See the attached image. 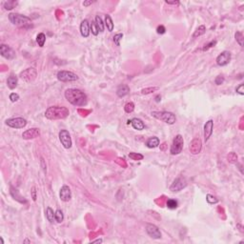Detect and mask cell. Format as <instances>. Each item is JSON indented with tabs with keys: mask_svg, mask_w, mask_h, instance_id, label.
Segmentation results:
<instances>
[{
	"mask_svg": "<svg viewBox=\"0 0 244 244\" xmlns=\"http://www.w3.org/2000/svg\"><path fill=\"white\" fill-rule=\"evenodd\" d=\"M224 81H225V79H224L223 76L217 75L216 77V79H215V83H216V85H221V84L224 83Z\"/></svg>",
	"mask_w": 244,
	"mask_h": 244,
	"instance_id": "f35d334b",
	"label": "cell"
},
{
	"mask_svg": "<svg viewBox=\"0 0 244 244\" xmlns=\"http://www.w3.org/2000/svg\"><path fill=\"white\" fill-rule=\"evenodd\" d=\"M91 33L90 29V22L87 19H84L80 24V33L83 37H88Z\"/></svg>",
	"mask_w": 244,
	"mask_h": 244,
	"instance_id": "ac0fdd59",
	"label": "cell"
},
{
	"mask_svg": "<svg viewBox=\"0 0 244 244\" xmlns=\"http://www.w3.org/2000/svg\"><path fill=\"white\" fill-rule=\"evenodd\" d=\"M122 37H123V33H117V35H114L113 39L114 44L117 46H120V40L122 39Z\"/></svg>",
	"mask_w": 244,
	"mask_h": 244,
	"instance_id": "8d00e7d4",
	"label": "cell"
},
{
	"mask_svg": "<svg viewBox=\"0 0 244 244\" xmlns=\"http://www.w3.org/2000/svg\"><path fill=\"white\" fill-rule=\"evenodd\" d=\"M187 185V182H186V179L184 178L183 177H179L177 178H175L174 182L172 183V185L170 186V191L172 192H179L181 191L182 189L186 187Z\"/></svg>",
	"mask_w": 244,
	"mask_h": 244,
	"instance_id": "30bf717a",
	"label": "cell"
},
{
	"mask_svg": "<svg viewBox=\"0 0 244 244\" xmlns=\"http://www.w3.org/2000/svg\"><path fill=\"white\" fill-rule=\"evenodd\" d=\"M235 40H237V42L239 44V46L243 47V40H244V38H243L242 33L241 32H237V33H235Z\"/></svg>",
	"mask_w": 244,
	"mask_h": 244,
	"instance_id": "d6a6232c",
	"label": "cell"
},
{
	"mask_svg": "<svg viewBox=\"0 0 244 244\" xmlns=\"http://www.w3.org/2000/svg\"><path fill=\"white\" fill-rule=\"evenodd\" d=\"M9 17L10 22L14 25V26H17L20 28H30L32 27V20L31 18H29L28 16L20 14H10L8 15Z\"/></svg>",
	"mask_w": 244,
	"mask_h": 244,
	"instance_id": "3957f363",
	"label": "cell"
},
{
	"mask_svg": "<svg viewBox=\"0 0 244 244\" xmlns=\"http://www.w3.org/2000/svg\"><path fill=\"white\" fill-rule=\"evenodd\" d=\"M65 98L74 106L83 107L88 103V97L83 91L79 89H67L65 91Z\"/></svg>",
	"mask_w": 244,
	"mask_h": 244,
	"instance_id": "6da1fadb",
	"label": "cell"
},
{
	"mask_svg": "<svg viewBox=\"0 0 244 244\" xmlns=\"http://www.w3.org/2000/svg\"><path fill=\"white\" fill-rule=\"evenodd\" d=\"M183 146H184V140H183L182 135H175V138L173 140V143L171 145L170 153H172L173 156L179 155V153L182 152Z\"/></svg>",
	"mask_w": 244,
	"mask_h": 244,
	"instance_id": "5b68a950",
	"label": "cell"
},
{
	"mask_svg": "<svg viewBox=\"0 0 244 244\" xmlns=\"http://www.w3.org/2000/svg\"><path fill=\"white\" fill-rule=\"evenodd\" d=\"M151 114L153 117L166 124H169V125H173L177 121L175 114L171 112H167V111H153Z\"/></svg>",
	"mask_w": 244,
	"mask_h": 244,
	"instance_id": "277c9868",
	"label": "cell"
},
{
	"mask_svg": "<svg viewBox=\"0 0 244 244\" xmlns=\"http://www.w3.org/2000/svg\"><path fill=\"white\" fill-rule=\"evenodd\" d=\"M146 145H147V147L150 148V149L156 148L158 145H159V138H156V136H153V138H150L147 140Z\"/></svg>",
	"mask_w": 244,
	"mask_h": 244,
	"instance_id": "7402d4cb",
	"label": "cell"
},
{
	"mask_svg": "<svg viewBox=\"0 0 244 244\" xmlns=\"http://www.w3.org/2000/svg\"><path fill=\"white\" fill-rule=\"evenodd\" d=\"M57 79L61 82H72L78 79L77 75L69 71H60L57 74Z\"/></svg>",
	"mask_w": 244,
	"mask_h": 244,
	"instance_id": "ba28073f",
	"label": "cell"
},
{
	"mask_svg": "<svg viewBox=\"0 0 244 244\" xmlns=\"http://www.w3.org/2000/svg\"><path fill=\"white\" fill-rule=\"evenodd\" d=\"M105 26L107 27V30H108L109 32L114 31V25L112 17H111L109 14H106V16H105Z\"/></svg>",
	"mask_w": 244,
	"mask_h": 244,
	"instance_id": "603a6c76",
	"label": "cell"
},
{
	"mask_svg": "<svg viewBox=\"0 0 244 244\" xmlns=\"http://www.w3.org/2000/svg\"><path fill=\"white\" fill-rule=\"evenodd\" d=\"M102 241V239H96V240H93V241H92V243H101Z\"/></svg>",
	"mask_w": 244,
	"mask_h": 244,
	"instance_id": "c3c4849f",
	"label": "cell"
},
{
	"mask_svg": "<svg viewBox=\"0 0 244 244\" xmlns=\"http://www.w3.org/2000/svg\"><path fill=\"white\" fill-rule=\"evenodd\" d=\"M129 157L132 160H135V161H138V160H142L143 159V155H141V153H129Z\"/></svg>",
	"mask_w": 244,
	"mask_h": 244,
	"instance_id": "1f68e13d",
	"label": "cell"
},
{
	"mask_svg": "<svg viewBox=\"0 0 244 244\" xmlns=\"http://www.w3.org/2000/svg\"><path fill=\"white\" fill-rule=\"evenodd\" d=\"M36 42H37V44L39 47H43L44 44H45V42H46V35H45V33H38L37 36H36Z\"/></svg>",
	"mask_w": 244,
	"mask_h": 244,
	"instance_id": "83f0119b",
	"label": "cell"
},
{
	"mask_svg": "<svg viewBox=\"0 0 244 244\" xmlns=\"http://www.w3.org/2000/svg\"><path fill=\"white\" fill-rule=\"evenodd\" d=\"M17 1H14V0H11V1H6V2H4L3 3V7H4V9L5 10H8V11H10V10H12L14 8H15V6L17 5Z\"/></svg>",
	"mask_w": 244,
	"mask_h": 244,
	"instance_id": "484cf974",
	"label": "cell"
},
{
	"mask_svg": "<svg viewBox=\"0 0 244 244\" xmlns=\"http://www.w3.org/2000/svg\"><path fill=\"white\" fill-rule=\"evenodd\" d=\"M202 149V142H201L200 138H194L190 143L189 150L193 155H198L201 152Z\"/></svg>",
	"mask_w": 244,
	"mask_h": 244,
	"instance_id": "5bb4252c",
	"label": "cell"
},
{
	"mask_svg": "<svg viewBox=\"0 0 244 244\" xmlns=\"http://www.w3.org/2000/svg\"><path fill=\"white\" fill-rule=\"evenodd\" d=\"M159 89L158 87H150V88H145V89H142L141 90V93L142 95H149V93H152L153 92L157 91V90Z\"/></svg>",
	"mask_w": 244,
	"mask_h": 244,
	"instance_id": "e575fe53",
	"label": "cell"
},
{
	"mask_svg": "<svg viewBox=\"0 0 244 244\" xmlns=\"http://www.w3.org/2000/svg\"><path fill=\"white\" fill-rule=\"evenodd\" d=\"M206 199H207V202L209 204H216V203L218 202V199L216 198V196H214V195H210V194H208L206 195Z\"/></svg>",
	"mask_w": 244,
	"mask_h": 244,
	"instance_id": "d590c367",
	"label": "cell"
},
{
	"mask_svg": "<svg viewBox=\"0 0 244 244\" xmlns=\"http://www.w3.org/2000/svg\"><path fill=\"white\" fill-rule=\"evenodd\" d=\"M17 84H18V79H17V76L14 75H11L7 79V85L8 87H9L11 90H14L17 87Z\"/></svg>",
	"mask_w": 244,
	"mask_h": 244,
	"instance_id": "44dd1931",
	"label": "cell"
},
{
	"mask_svg": "<svg viewBox=\"0 0 244 244\" xmlns=\"http://www.w3.org/2000/svg\"><path fill=\"white\" fill-rule=\"evenodd\" d=\"M131 125L132 126L135 130H138V131H142L145 129V124L144 122L141 120L139 118H132L131 120Z\"/></svg>",
	"mask_w": 244,
	"mask_h": 244,
	"instance_id": "d6986e66",
	"label": "cell"
},
{
	"mask_svg": "<svg viewBox=\"0 0 244 244\" xmlns=\"http://www.w3.org/2000/svg\"><path fill=\"white\" fill-rule=\"evenodd\" d=\"M39 135H40V130L38 129V128H31V129L23 132L22 138L26 140H30V139L36 138Z\"/></svg>",
	"mask_w": 244,
	"mask_h": 244,
	"instance_id": "2e32d148",
	"label": "cell"
},
{
	"mask_svg": "<svg viewBox=\"0 0 244 244\" xmlns=\"http://www.w3.org/2000/svg\"><path fill=\"white\" fill-rule=\"evenodd\" d=\"M70 111L66 107L63 106H52L49 107L45 112L46 118L50 120H57V119H64L69 117Z\"/></svg>",
	"mask_w": 244,
	"mask_h": 244,
	"instance_id": "7a4b0ae2",
	"label": "cell"
},
{
	"mask_svg": "<svg viewBox=\"0 0 244 244\" xmlns=\"http://www.w3.org/2000/svg\"><path fill=\"white\" fill-rule=\"evenodd\" d=\"M9 98H10V100L12 102H16V101L19 100V96L16 93H12L10 95V96H9Z\"/></svg>",
	"mask_w": 244,
	"mask_h": 244,
	"instance_id": "ab89813d",
	"label": "cell"
},
{
	"mask_svg": "<svg viewBox=\"0 0 244 244\" xmlns=\"http://www.w3.org/2000/svg\"><path fill=\"white\" fill-rule=\"evenodd\" d=\"M216 44V41H211L210 42L209 44H207V45H205L204 47H203V51H207V50H209L210 48H212V47H214Z\"/></svg>",
	"mask_w": 244,
	"mask_h": 244,
	"instance_id": "ee69618b",
	"label": "cell"
},
{
	"mask_svg": "<svg viewBox=\"0 0 244 244\" xmlns=\"http://www.w3.org/2000/svg\"><path fill=\"white\" fill-rule=\"evenodd\" d=\"M130 93V88L129 86H127V85H119L117 89V95L118 97H124L126 96L128 93Z\"/></svg>",
	"mask_w": 244,
	"mask_h": 244,
	"instance_id": "ffe728a7",
	"label": "cell"
},
{
	"mask_svg": "<svg viewBox=\"0 0 244 244\" xmlns=\"http://www.w3.org/2000/svg\"><path fill=\"white\" fill-rule=\"evenodd\" d=\"M0 54L3 57H5L6 59H12L15 57V53L14 51L12 50L11 47L5 44L0 45Z\"/></svg>",
	"mask_w": 244,
	"mask_h": 244,
	"instance_id": "4fadbf2b",
	"label": "cell"
},
{
	"mask_svg": "<svg viewBox=\"0 0 244 244\" xmlns=\"http://www.w3.org/2000/svg\"><path fill=\"white\" fill-rule=\"evenodd\" d=\"M95 22H96V25L97 27V30L98 32H104V29H105V24L103 23V21H102L101 17L99 15H96V19H95Z\"/></svg>",
	"mask_w": 244,
	"mask_h": 244,
	"instance_id": "d4e9b609",
	"label": "cell"
},
{
	"mask_svg": "<svg viewBox=\"0 0 244 244\" xmlns=\"http://www.w3.org/2000/svg\"><path fill=\"white\" fill-rule=\"evenodd\" d=\"M235 92L237 93H239L240 96H244V85L243 84H240L239 86H237L235 88Z\"/></svg>",
	"mask_w": 244,
	"mask_h": 244,
	"instance_id": "b9f144b4",
	"label": "cell"
},
{
	"mask_svg": "<svg viewBox=\"0 0 244 244\" xmlns=\"http://www.w3.org/2000/svg\"><path fill=\"white\" fill-rule=\"evenodd\" d=\"M46 217H47V219H48V221L50 222V223H53V222L55 220L54 212L51 207H48L46 209Z\"/></svg>",
	"mask_w": 244,
	"mask_h": 244,
	"instance_id": "cb8c5ba5",
	"label": "cell"
},
{
	"mask_svg": "<svg viewBox=\"0 0 244 244\" xmlns=\"http://www.w3.org/2000/svg\"><path fill=\"white\" fill-rule=\"evenodd\" d=\"M146 232L150 237H152L153 239H158L161 237V232L160 230L158 229V227L156 226L155 224L147 223L146 224Z\"/></svg>",
	"mask_w": 244,
	"mask_h": 244,
	"instance_id": "8fae6325",
	"label": "cell"
},
{
	"mask_svg": "<svg viewBox=\"0 0 244 244\" xmlns=\"http://www.w3.org/2000/svg\"><path fill=\"white\" fill-rule=\"evenodd\" d=\"M156 33L158 35H163V33H166V29L163 25H160V26H158L157 29H156Z\"/></svg>",
	"mask_w": 244,
	"mask_h": 244,
	"instance_id": "7bdbcfd3",
	"label": "cell"
},
{
	"mask_svg": "<svg viewBox=\"0 0 244 244\" xmlns=\"http://www.w3.org/2000/svg\"><path fill=\"white\" fill-rule=\"evenodd\" d=\"M54 216H55V221L57 222V223H61L64 220V215H63V212L61 210L57 209L56 211L54 212Z\"/></svg>",
	"mask_w": 244,
	"mask_h": 244,
	"instance_id": "f546056e",
	"label": "cell"
},
{
	"mask_svg": "<svg viewBox=\"0 0 244 244\" xmlns=\"http://www.w3.org/2000/svg\"><path fill=\"white\" fill-rule=\"evenodd\" d=\"M231 57H232L231 53L228 52V51H224V52H222L220 54H218V56L216 57V64L218 66H221V67L228 65L229 62L231 61Z\"/></svg>",
	"mask_w": 244,
	"mask_h": 244,
	"instance_id": "7c38bea8",
	"label": "cell"
},
{
	"mask_svg": "<svg viewBox=\"0 0 244 244\" xmlns=\"http://www.w3.org/2000/svg\"><path fill=\"white\" fill-rule=\"evenodd\" d=\"M124 111L128 114H131L135 111V104L132 102H128V103L124 106Z\"/></svg>",
	"mask_w": 244,
	"mask_h": 244,
	"instance_id": "836d02e7",
	"label": "cell"
},
{
	"mask_svg": "<svg viewBox=\"0 0 244 244\" xmlns=\"http://www.w3.org/2000/svg\"><path fill=\"white\" fill-rule=\"evenodd\" d=\"M167 207L171 210H174V209H177V201L175 199H173V198H170L167 200Z\"/></svg>",
	"mask_w": 244,
	"mask_h": 244,
	"instance_id": "4dcf8cb0",
	"label": "cell"
},
{
	"mask_svg": "<svg viewBox=\"0 0 244 244\" xmlns=\"http://www.w3.org/2000/svg\"><path fill=\"white\" fill-rule=\"evenodd\" d=\"M165 3L168 4V5H174V6L179 5V1H165Z\"/></svg>",
	"mask_w": 244,
	"mask_h": 244,
	"instance_id": "bcb514c9",
	"label": "cell"
},
{
	"mask_svg": "<svg viewBox=\"0 0 244 244\" xmlns=\"http://www.w3.org/2000/svg\"><path fill=\"white\" fill-rule=\"evenodd\" d=\"M58 136H59V140H60V142L63 145L64 148L65 149L72 148V138H71V135L69 132L67 130H61L59 132Z\"/></svg>",
	"mask_w": 244,
	"mask_h": 244,
	"instance_id": "9c48e42d",
	"label": "cell"
},
{
	"mask_svg": "<svg viewBox=\"0 0 244 244\" xmlns=\"http://www.w3.org/2000/svg\"><path fill=\"white\" fill-rule=\"evenodd\" d=\"M6 125H8L14 129H22L27 125V120L23 117H12L9 118L5 121Z\"/></svg>",
	"mask_w": 244,
	"mask_h": 244,
	"instance_id": "52a82bcc",
	"label": "cell"
},
{
	"mask_svg": "<svg viewBox=\"0 0 244 244\" xmlns=\"http://www.w3.org/2000/svg\"><path fill=\"white\" fill-rule=\"evenodd\" d=\"M0 240H1V243L4 244V240H3V237H0Z\"/></svg>",
	"mask_w": 244,
	"mask_h": 244,
	"instance_id": "816d5d0a",
	"label": "cell"
},
{
	"mask_svg": "<svg viewBox=\"0 0 244 244\" xmlns=\"http://www.w3.org/2000/svg\"><path fill=\"white\" fill-rule=\"evenodd\" d=\"M93 3V1H92V0H87V1L83 2V6L84 7H89L90 5H92Z\"/></svg>",
	"mask_w": 244,
	"mask_h": 244,
	"instance_id": "7dc6e473",
	"label": "cell"
},
{
	"mask_svg": "<svg viewBox=\"0 0 244 244\" xmlns=\"http://www.w3.org/2000/svg\"><path fill=\"white\" fill-rule=\"evenodd\" d=\"M159 98H161V97H160L159 96H157L156 97V102H159V101H160Z\"/></svg>",
	"mask_w": 244,
	"mask_h": 244,
	"instance_id": "681fc988",
	"label": "cell"
},
{
	"mask_svg": "<svg viewBox=\"0 0 244 244\" xmlns=\"http://www.w3.org/2000/svg\"><path fill=\"white\" fill-rule=\"evenodd\" d=\"M31 193H32V198H33V201H36V198H37V196H36V188L33 186V188H32V191H31Z\"/></svg>",
	"mask_w": 244,
	"mask_h": 244,
	"instance_id": "f6af8a7d",
	"label": "cell"
},
{
	"mask_svg": "<svg viewBox=\"0 0 244 244\" xmlns=\"http://www.w3.org/2000/svg\"><path fill=\"white\" fill-rule=\"evenodd\" d=\"M228 160L230 162H232V163H235V162H237V156L235 155V153H231L230 155L228 156Z\"/></svg>",
	"mask_w": 244,
	"mask_h": 244,
	"instance_id": "60d3db41",
	"label": "cell"
},
{
	"mask_svg": "<svg viewBox=\"0 0 244 244\" xmlns=\"http://www.w3.org/2000/svg\"><path fill=\"white\" fill-rule=\"evenodd\" d=\"M205 33H206V28H205L204 25H201V26H199V27L195 31L194 35H193V37L195 38V37L201 36V35H203Z\"/></svg>",
	"mask_w": 244,
	"mask_h": 244,
	"instance_id": "4316f807",
	"label": "cell"
},
{
	"mask_svg": "<svg viewBox=\"0 0 244 244\" xmlns=\"http://www.w3.org/2000/svg\"><path fill=\"white\" fill-rule=\"evenodd\" d=\"M36 76L37 71L35 68H28V69L22 71L19 74V77L26 83H31L33 81H35L36 79Z\"/></svg>",
	"mask_w": 244,
	"mask_h": 244,
	"instance_id": "8992f818",
	"label": "cell"
},
{
	"mask_svg": "<svg viewBox=\"0 0 244 244\" xmlns=\"http://www.w3.org/2000/svg\"><path fill=\"white\" fill-rule=\"evenodd\" d=\"M90 29H91V32L93 35H98V30H97V27H96V22H92V23H90Z\"/></svg>",
	"mask_w": 244,
	"mask_h": 244,
	"instance_id": "74e56055",
	"label": "cell"
},
{
	"mask_svg": "<svg viewBox=\"0 0 244 244\" xmlns=\"http://www.w3.org/2000/svg\"><path fill=\"white\" fill-rule=\"evenodd\" d=\"M213 129H214V121L212 119H210V120H208L204 125V140H205V142H207V141L210 139V138H211V135L213 134Z\"/></svg>",
	"mask_w": 244,
	"mask_h": 244,
	"instance_id": "e0dca14e",
	"label": "cell"
},
{
	"mask_svg": "<svg viewBox=\"0 0 244 244\" xmlns=\"http://www.w3.org/2000/svg\"><path fill=\"white\" fill-rule=\"evenodd\" d=\"M11 191H14V192L15 193V195H14V194H12V195L14 196V199L18 200L19 202H21V203H26V202H27V200L25 199V198H23V196H21V195H19L18 191L16 190V189H14V188H12V187H11Z\"/></svg>",
	"mask_w": 244,
	"mask_h": 244,
	"instance_id": "f1b7e54d",
	"label": "cell"
},
{
	"mask_svg": "<svg viewBox=\"0 0 244 244\" xmlns=\"http://www.w3.org/2000/svg\"><path fill=\"white\" fill-rule=\"evenodd\" d=\"M30 242H31V241L28 240V239H25V240H24V243H30Z\"/></svg>",
	"mask_w": 244,
	"mask_h": 244,
	"instance_id": "f907efd6",
	"label": "cell"
},
{
	"mask_svg": "<svg viewBox=\"0 0 244 244\" xmlns=\"http://www.w3.org/2000/svg\"><path fill=\"white\" fill-rule=\"evenodd\" d=\"M59 198L64 202H68L72 199V191L68 185H63L59 192Z\"/></svg>",
	"mask_w": 244,
	"mask_h": 244,
	"instance_id": "9a60e30c",
	"label": "cell"
}]
</instances>
